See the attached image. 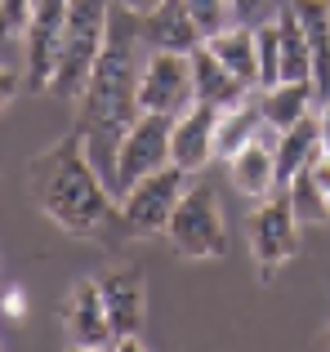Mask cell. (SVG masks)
<instances>
[{"instance_id":"7402d4cb","label":"cell","mask_w":330,"mask_h":352,"mask_svg":"<svg viewBox=\"0 0 330 352\" xmlns=\"http://www.w3.org/2000/svg\"><path fill=\"white\" fill-rule=\"evenodd\" d=\"M290 201H295V210H299V219H313V223H326L330 219V210H326V192L317 188L308 174H299L295 183H290Z\"/></svg>"},{"instance_id":"30bf717a","label":"cell","mask_w":330,"mask_h":352,"mask_svg":"<svg viewBox=\"0 0 330 352\" xmlns=\"http://www.w3.org/2000/svg\"><path fill=\"white\" fill-rule=\"evenodd\" d=\"M98 290H103V303H107L116 339L143 335V326H148V281H143V267L139 263L107 267V272L98 276Z\"/></svg>"},{"instance_id":"3957f363","label":"cell","mask_w":330,"mask_h":352,"mask_svg":"<svg viewBox=\"0 0 330 352\" xmlns=\"http://www.w3.org/2000/svg\"><path fill=\"white\" fill-rule=\"evenodd\" d=\"M112 5L116 0H72L67 5V27H63V45H58V63H54V80L50 94L63 103H80L89 85L98 54L107 45V27H112Z\"/></svg>"},{"instance_id":"9c48e42d","label":"cell","mask_w":330,"mask_h":352,"mask_svg":"<svg viewBox=\"0 0 330 352\" xmlns=\"http://www.w3.org/2000/svg\"><path fill=\"white\" fill-rule=\"evenodd\" d=\"M58 317H63V335H67L72 348H80V352L116 348V330H112V317H107L98 276H94V281H76V285H72Z\"/></svg>"},{"instance_id":"4fadbf2b","label":"cell","mask_w":330,"mask_h":352,"mask_svg":"<svg viewBox=\"0 0 330 352\" xmlns=\"http://www.w3.org/2000/svg\"><path fill=\"white\" fill-rule=\"evenodd\" d=\"M192 80H197V103L219 107V112H223V107H236L241 98L254 94L241 76H232V72L219 63V54L210 50V45H197V50H192Z\"/></svg>"},{"instance_id":"8992f818","label":"cell","mask_w":330,"mask_h":352,"mask_svg":"<svg viewBox=\"0 0 330 352\" xmlns=\"http://www.w3.org/2000/svg\"><path fill=\"white\" fill-rule=\"evenodd\" d=\"M170 134H174V116L139 112V120L125 129L121 147H116V174H112L116 201H121L125 192L134 188V183H143L148 174H157V170H165V165H174V156H170Z\"/></svg>"},{"instance_id":"44dd1931","label":"cell","mask_w":330,"mask_h":352,"mask_svg":"<svg viewBox=\"0 0 330 352\" xmlns=\"http://www.w3.org/2000/svg\"><path fill=\"white\" fill-rule=\"evenodd\" d=\"M183 5H188L192 23L201 27V36H214L223 27H232V14H236L232 0H183Z\"/></svg>"},{"instance_id":"484cf974","label":"cell","mask_w":330,"mask_h":352,"mask_svg":"<svg viewBox=\"0 0 330 352\" xmlns=\"http://www.w3.org/2000/svg\"><path fill=\"white\" fill-rule=\"evenodd\" d=\"M121 9H130V14H152V9L161 5V0H116Z\"/></svg>"},{"instance_id":"5b68a950","label":"cell","mask_w":330,"mask_h":352,"mask_svg":"<svg viewBox=\"0 0 330 352\" xmlns=\"http://www.w3.org/2000/svg\"><path fill=\"white\" fill-rule=\"evenodd\" d=\"M250 254L263 281L281 272L290 258L299 254V210L290 201L286 188H277L272 197H263L250 214Z\"/></svg>"},{"instance_id":"7a4b0ae2","label":"cell","mask_w":330,"mask_h":352,"mask_svg":"<svg viewBox=\"0 0 330 352\" xmlns=\"http://www.w3.org/2000/svg\"><path fill=\"white\" fill-rule=\"evenodd\" d=\"M139 18L143 14H130V9L112 5V27H107V45L98 54L94 72H89V85L80 94V116H76V129L85 134V147L94 156V165L103 170L107 188H112V174H116V147H121L125 129L139 120Z\"/></svg>"},{"instance_id":"2e32d148","label":"cell","mask_w":330,"mask_h":352,"mask_svg":"<svg viewBox=\"0 0 330 352\" xmlns=\"http://www.w3.org/2000/svg\"><path fill=\"white\" fill-rule=\"evenodd\" d=\"M259 103H263L268 129H290L317 112V89H313V80H281V85L259 89Z\"/></svg>"},{"instance_id":"83f0119b","label":"cell","mask_w":330,"mask_h":352,"mask_svg":"<svg viewBox=\"0 0 330 352\" xmlns=\"http://www.w3.org/2000/svg\"><path fill=\"white\" fill-rule=\"evenodd\" d=\"M326 210H330V197H326Z\"/></svg>"},{"instance_id":"9a60e30c","label":"cell","mask_w":330,"mask_h":352,"mask_svg":"<svg viewBox=\"0 0 330 352\" xmlns=\"http://www.w3.org/2000/svg\"><path fill=\"white\" fill-rule=\"evenodd\" d=\"M272 152H277V183H281V188H290V183H295L299 174L308 170V161L322 152L317 112L304 116L299 125H290V129H277V138H272Z\"/></svg>"},{"instance_id":"ba28073f","label":"cell","mask_w":330,"mask_h":352,"mask_svg":"<svg viewBox=\"0 0 330 352\" xmlns=\"http://www.w3.org/2000/svg\"><path fill=\"white\" fill-rule=\"evenodd\" d=\"M139 107L161 116H183L197 107V80H192V54L152 50L139 72Z\"/></svg>"},{"instance_id":"e0dca14e","label":"cell","mask_w":330,"mask_h":352,"mask_svg":"<svg viewBox=\"0 0 330 352\" xmlns=\"http://www.w3.org/2000/svg\"><path fill=\"white\" fill-rule=\"evenodd\" d=\"M263 103L259 98H241L236 107H223L219 112V129H214V147L223 161H232L241 147H250L254 138H263Z\"/></svg>"},{"instance_id":"52a82bcc","label":"cell","mask_w":330,"mask_h":352,"mask_svg":"<svg viewBox=\"0 0 330 352\" xmlns=\"http://www.w3.org/2000/svg\"><path fill=\"white\" fill-rule=\"evenodd\" d=\"M183 192H188V174L179 165H165V170L148 174L143 183H134L121 197V214H125V232L130 236H157L170 228L174 210H179Z\"/></svg>"},{"instance_id":"4316f807","label":"cell","mask_w":330,"mask_h":352,"mask_svg":"<svg viewBox=\"0 0 330 352\" xmlns=\"http://www.w3.org/2000/svg\"><path fill=\"white\" fill-rule=\"evenodd\" d=\"M236 5V14H245V9H259V5H268V0H232Z\"/></svg>"},{"instance_id":"277c9868","label":"cell","mask_w":330,"mask_h":352,"mask_svg":"<svg viewBox=\"0 0 330 352\" xmlns=\"http://www.w3.org/2000/svg\"><path fill=\"white\" fill-rule=\"evenodd\" d=\"M165 236L174 241V250H179L183 258H223L228 254V223H223L219 192L210 188V183H192V188L183 192Z\"/></svg>"},{"instance_id":"cb8c5ba5","label":"cell","mask_w":330,"mask_h":352,"mask_svg":"<svg viewBox=\"0 0 330 352\" xmlns=\"http://www.w3.org/2000/svg\"><path fill=\"white\" fill-rule=\"evenodd\" d=\"M23 317H27V294L18 290V285H9V290H5V321H9V326H18Z\"/></svg>"},{"instance_id":"6da1fadb","label":"cell","mask_w":330,"mask_h":352,"mask_svg":"<svg viewBox=\"0 0 330 352\" xmlns=\"http://www.w3.org/2000/svg\"><path fill=\"white\" fill-rule=\"evenodd\" d=\"M27 192H32V206L67 236L112 241V232H125L116 192L107 188L103 170L94 165L85 134L76 125L54 147H45L41 156L27 161Z\"/></svg>"},{"instance_id":"ac0fdd59","label":"cell","mask_w":330,"mask_h":352,"mask_svg":"<svg viewBox=\"0 0 330 352\" xmlns=\"http://www.w3.org/2000/svg\"><path fill=\"white\" fill-rule=\"evenodd\" d=\"M206 45L219 54V63H223L232 76H241L250 89H259V41H254V27H223V32L206 36Z\"/></svg>"},{"instance_id":"603a6c76","label":"cell","mask_w":330,"mask_h":352,"mask_svg":"<svg viewBox=\"0 0 330 352\" xmlns=\"http://www.w3.org/2000/svg\"><path fill=\"white\" fill-rule=\"evenodd\" d=\"M36 14V0H0V23H5V41H23L27 23Z\"/></svg>"},{"instance_id":"5bb4252c","label":"cell","mask_w":330,"mask_h":352,"mask_svg":"<svg viewBox=\"0 0 330 352\" xmlns=\"http://www.w3.org/2000/svg\"><path fill=\"white\" fill-rule=\"evenodd\" d=\"M228 174H232L236 192L250 197V201H263L281 188L277 183V152H272V143H263V138H254L250 147H241V152L228 161Z\"/></svg>"},{"instance_id":"ffe728a7","label":"cell","mask_w":330,"mask_h":352,"mask_svg":"<svg viewBox=\"0 0 330 352\" xmlns=\"http://www.w3.org/2000/svg\"><path fill=\"white\" fill-rule=\"evenodd\" d=\"M254 41H259V89L281 85V27H277V18L254 27Z\"/></svg>"},{"instance_id":"d4e9b609","label":"cell","mask_w":330,"mask_h":352,"mask_svg":"<svg viewBox=\"0 0 330 352\" xmlns=\"http://www.w3.org/2000/svg\"><path fill=\"white\" fill-rule=\"evenodd\" d=\"M317 129H322V147H330V103L317 107Z\"/></svg>"},{"instance_id":"d6986e66","label":"cell","mask_w":330,"mask_h":352,"mask_svg":"<svg viewBox=\"0 0 330 352\" xmlns=\"http://www.w3.org/2000/svg\"><path fill=\"white\" fill-rule=\"evenodd\" d=\"M277 27H281V80H313V41H308L290 0L277 9Z\"/></svg>"},{"instance_id":"8fae6325","label":"cell","mask_w":330,"mask_h":352,"mask_svg":"<svg viewBox=\"0 0 330 352\" xmlns=\"http://www.w3.org/2000/svg\"><path fill=\"white\" fill-rule=\"evenodd\" d=\"M214 129H219V107H188L183 116H174V134H170V156L183 174H201L210 161L219 156L214 147Z\"/></svg>"},{"instance_id":"7c38bea8","label":"cell","mask_w":330,"mask_h":352,"mask_svg":"<svg viewBox=\"0 0 330 352\" xmlns=\"http://www.w3.org/2000/svg\"><path fill=\"white\" fill-rule=\"evenodd\" d=\"M139 36L143 45H152V50H174V54H192L197 45H206V36H201V27L192 23L188 5L183 0H161L152 14L139 18Z\"/></svg>"}]
</instances>
